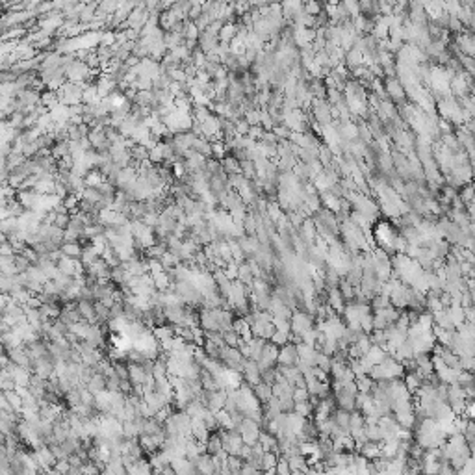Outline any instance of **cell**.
Segmentation results:
<instances>
[{"label": "cell", "instance_id": "cell-2", "mask_svg": "<svg viewBox=\"0 0 475 475\" xmlns=\"http://www.w3.org/2000/svg\"><path fill=\"white\" fill-rule=\"evenodd\" d=\"M253 394H255V397L260 401V403H266V401L273 396V392H271V384L262 383V381H260L258 384L253 386Z\"/></svg>", "mask_w": 475, "mask_h": 475}, {"label": "cell", "instance_id": "cell-3", "mask_svg": "<svg viewBox=\"0 0 475 475\" xmlns=\"http://www.w3.org/2000/svg\"><path fill=\"white\" fill-rule=\"evenodd\" d=\"M291 397H293V401H295V403H297V401H308L310 394H308V390H306V388H293V392H291Z\"/></svg>", "mask_w": 475, "mask_h": 475}, {"label": "cell", "instance_id": "cell-1", "mask_svg": "<svg viewBox=\"0 0 475 475\" xmlns=\"http://www.w3.org/2000/svg\"><path fill=\"white\" fill-rule=\"evenodd\" d=\"M299 362V355H297V345L295 343H284L278 347V355H277V364L280 366H295Z\"/></svg>", "mask_w": 475, "mask_h": 475}]
</instances>
